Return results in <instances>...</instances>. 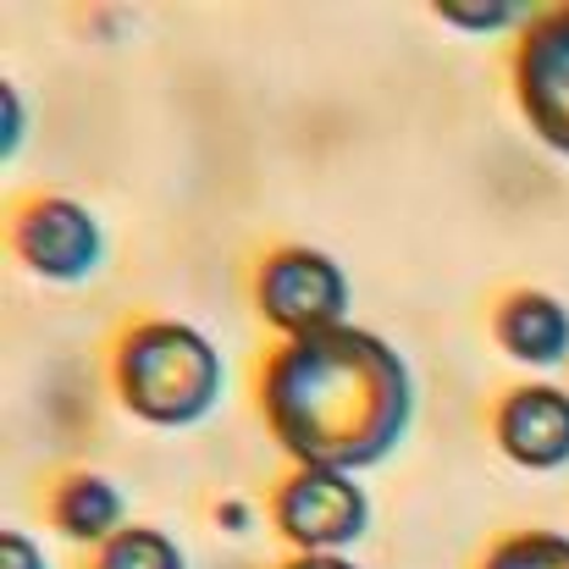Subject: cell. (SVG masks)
Masks as SVG:
<instances>
[{
    "mask_svg": "<svg viewBox=\"0 0 569 569\" xmlns=\"http://www.w3.org/2000/svg\"><path fill=\"white\" fill-rule=\"evenodd\" d=\"M260 398L277 442L299 459V470H371L415 420V381L403 355L366 327L288 338L266 366Z\"/></svg>",
    "mask_w": 569,
    "mask_h": 569,
    "instance_id": "obj_1",
    "label": "cell"
},
{
    "mask_svg": "<svg viewBox=\"0 0 569 569\" xmlns=\"http://www.w3.org/2000/svg\"><path fill=\"white\" fill-rule=\"evenodd\" d=\"M122 403L150 426H193L216 409L227 371L216 343L189 321H144L117 349Z\"/></svg>",
    "mask_w": 569,
    "mask_h": 569,
    "instance_id": "obj_2",
    "label": "cell"
},
{
    "mask_svg": "<svg viewBox=\"0 0 569 569\" xmlns=\"http://www.w3.org/2000/svg\"><path fill=\"white\" fill-rule=\"evenodd\" d=\"M254 299H260V316L288 338H316V332L349 327L343 321L349 316V277L321 249H277L260 266Z\"/></svg>",
    "mask_w": 569,
    "mask_h": 569,
    "instance_id": "obj_3",
    "label": "cell"
},
{
    "mask_svg": "<svg viewBox=\"0 0 569 569\" xmlns=\"http://www.w3.org/2000/svg\"><path fill=\"white\" fill-rule=\"evenodd\" d=\"M371 498L343 470H293L277 492V531L299 553H343L366 537Z\"/></svg>",
    "mask_w": 569,
    "mask_h": 569,
    "instance_id": "obj_4",
    "label": "cell"
},
{
    "mask_svg": "<svg viewBox=\"0 0 569 569\" xmlns=\"http://www.w3.org/2000/svg\"><path fill=\"white\" fill-rule=\"evenodd\" d=\"M11 243H17L22 266L44 282H83L106 260V232H100L94 210H83L78 199H61V193L33 199L17 216Z\"/></svg>",
    "mask_w": 569,
    "mask_h": 569,
    "instance_id": "obj_5",
    "label": "cell"
},
{
    "mask_svg": "<svg viewBox=\"0 0 569 569\" xmlns=\"http://www.w3.org/2000/svg\"><path fill=\"white\" fill-rule=\"evenodd\" d=\"M515 89H520V111L531 122V133L569 156V6L542 11L515 56Z\"/></svg>",
    "mask_w": 569,
    "mask_h": 569,
    "instance_id": "obj_6",
    "label": "cell"
},
{
    "mask_svg": "<svg viewBox=\"0 0 569 569\" xmlns=\"http://www.w3.org/2000/svg\"><path fill=\"white\" fill-rule=\"evenodd\" d=\"M498 448L526 470H565L569 392H559V387H515L498 403Z\"/></svg>",
    "mask_w": 569,
    "mask_h": 569,
    "instance_id": "obj_7",
    "label": "cell"
},
{
    "mask_svg": "<svg viewBox=\"0 0 569 569\" xmlns=\"http://www.w3.org/2000/svg\"><path fill=\"white\" fill-rule=\"evenodd\" d=\"M498 343L520 366H559L569 355V310L553 293H509L498 310Z\"/></svg>",
    "mask_w": 569,
    "mask_h": 569,
    "instance_id": "obj_8",
    "label": "cell"
},
{
    "mask_svg": "<svg viewBox=\"0 0 569 569\" xmlns=\"http://www.w3.org/2000/svg\"><path fill=\"white\" fill-rule=\"evenodd\" d=\"M50 515L72 542H100L106 548L122 531V492L106 476H72V481H61Z\"/></svg>",
    "mask_w": 569,
    "mask_h": 569,
    "instance_id": "obj_9",
    "label": "cell"
},
{
    "mask_svg": "<svg viewBox=\"0 0 569 569\" xmlns=\"http://www.w3.org/2000/svg\"><path fill=\"white\" fill-rule=\"evenodd\" d=\"M94 569H189V559H183V548L167 531H156V526H122L100 548Z\"/></svg>",
    "mask_w": 569,
    "mask_h": 569,
    "instance_id": "obj_10",
    "label": "cell"
},
{
    "mask_svg": "<svg viewBox=\"0 0 569 569\" xmlns=\"http://www.w3.org/2000/svg\"><path fill=\"white\" fill-rule=\"evenodd\" d=\"M481 569H569V537L559 531H520L498 542Z\"/></svg>",
    "mask_w": 569,
    "mask_h": 569,
    "instance_id": "obj_11",
    "label": "cell"
},
{
    "mask_svg": "<svg viewBox=\"0 0 569 569\" xmlns=\"http://www.w3.org/2000/svg\"><path fill=\"white\" fill-rule=\"evenodd\" d=\"M437 17L448 22V28H465V33H503V28H515V22H537L526 6H515V0H498V6H453V0H437Z\"/></svg>",
    "mask_w": 569,
    "mask_h": 569,
    "instance_id": "obj_12",
    "label": "cell"
},
{
    "mask_svg": "<svg viewBox=\"0 0 569 569\" xmlns=\"http://www.w3.org/2000/svg\"><path fill=\"white\" fill-rule=\"evenodd\" d=\"M0 569H50V565H44V553L22 531H6L0 537Z\"/></svg>",
    "mask_w": 569,
    "mask_h": 569,
    "instance_id": "obj_13",
    "label": "cell"
},
{
    "mask_svg": "<svg viewBox=\"0 0 569 569\" xmlns=\"http://www.w3.org/2000/svg\"><path fill=\"white\" fill-rule=\"evenodd\" d=\"M0 106H6V156H17V144H22V100H17V83H0Z\"/></svg>",
    "mask_w": 569,
    "mask_h": 569,
    "instance_id": "obj_14",
    "label": "cell"
},
{
    "mask_svg": "<svg viewBox=\"0 0 569 569\" xmlns=\"http://www.w3.org/2000/svg\"><path fill=\"white\" fill-rule=\"evenodd\" d=\"M282 569H360V565H349L343 553H299L293 565H282Z\"/></svg>",
    "mask_w": 569,
    "mask_h": 569,
    "instance_id": "obj_15",
    "label": "cell"
}]
</instances>
